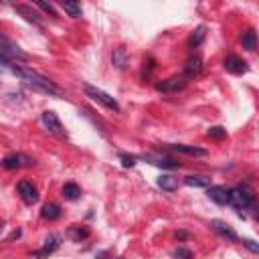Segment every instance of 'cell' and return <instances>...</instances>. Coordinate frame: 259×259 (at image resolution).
<instances>
[{
  "instance_id": "1",
  "label": "cell",
  "mask_w": 259,
  "mask_h": 259,
  "mask_svg": "<svg viewBox=\"0 0 259 259\" xmlns=\"http://www.w3.org/2000/svg\"><path fill=\"white\" fill-rule=\"evenodd\" d=\"M14 75H18L22 79V83L26 87H30L32 91H38V93H45V95H53V97H61V89L55 81H51L49 77L28 69V67H20V65H14L10 69Z\"/></svg>"
},
{
  "instance_id": "2",
  "label": "cell",
  "mask_w": 259,
  "mask_h": 259,
  "mask_svg": "<svg viewBox=\"0 0 259 259\" xmlns=\"http://www.w3.org/2000/svg\"><path fill=\"white\" fill-rule=\"evenodd\" d=\"M229 204H233L237 210L255 206V192L249 184H239L235 188H229Z\"/></svg>"
},
{
  "instance_id": "3",
  "label": "cell",
  "mask_w": 259,
  "mask_h": 259,
  "mask_svg": "<svg viewBox=\"0 0 259 259\" xmlns=\"http://www.w3.org/2000/svg\"><path fill=\"white\" fill-rule=\"evenodd\" d=\"M83 91H85V95H87L89 99L101 103L103 107H107V109H111V111H119V109H121L115 97H111L109 93H105V91H101V89H97V87H93V85H89V83L83 85Z\"/></svg>"
},
{
  "instance_id": "4",
  "label": "cell",
  "mask_w": 259,
  "mask_h": 259,
  "mask_svg": "<svg viewBox=\"0 0 259 259\" xmlns=\"http://www.w3.org/2000/svg\"><path fill=\"white\" fill-rule=\"evenodd\" d=\"M0 53H4L8 59H12L14 63H18V61H26L28 59V55L16 45V42H12L8 36H4V34H0Z\"/></svg>"
},
{
  "instance_id": "5",
  "label": "cell",
  "mask_w": 259,
  "mask_h": 259,
  "mask_svg": "<svg viewBox=\"0 0 259 259\" xmlns=\"http://www.w3.org/2000/svg\"><path fill=\"white\" fill-rule=\"evenodd\" d=\"M186 77L184 75H174V77H168L164 81H158L156 83V91H162V93H176L180 89L186 87Z\"/></svg>"
},
{
  "instance_id": "6",
  "label": "cell",
  "mask_w": 259,
  "mask_h": 259,
  "mask_svg": "<svg viewBox=\"0 0 259 259\" xmlns=\"http://www.w3.org/2000/svg\"><path fill=\"white\" fill-rule=\"evenodd\" d=\"M34 164V160L30 158V156H26V154H8V156H4L2 158V168L4 170H16V168H22V166H32Z\"/></svg>"
},
{
  "instance_id": "7",
  "label": "cell",
  "mask_w": 259,
  "mask_h": 259,
  "mask_svg": "<svg viewBox=\"0 0 259 259\" xmlns=\"http://www.w3.org/2000/svg\"><path fill=\"white\" fill-rule=\"evenodd\" d=\"M40 119H42V123H45V127H47L49 132H53V134H57V136H65V134H67V132H65V125L61 123L59 115H57L53 109L42 111Z\"/></svg>"
},
{
  "instance_id": "8",
  "label": "cell",
  "mask_w": 259,
  "mask_h": 259,
  "mask_svg": "<svg viewBox=\"0 0 259 259\" xmlns=\"http://www.w3.org/2000/svg\"><path fill=\"white\" fill-rule=\"evenodd\" d=\"M59 245H61V237H59V235H49V237L45 239L42 247L36 249V251H32V257H34V259H47L49 255H53V253L59 249Z\"/></svg>"
},
{
  "instance_id": "9",
  "label": "cell",
  "mask_w": 259,
  "mask_h": 259,
  "mask_svg": "<svg viewBox=\"0 0 259 259\" xmlns=\"http://www.w3.org/2000/svg\"><path fill=\"white\" fill-rule=\"evenodd\" d=\"M16 190H18V194H20V198H22L24 204H34L38 200V190L28 180H20L18 186H16Z\"/></svg>"
},
{
  "instance_id": "10",
  "label": "cell",
  "mask_w": 259,
  "mask_h": 259,
  "mask_svg": "<svg viewBox=\"0 0 259 259\" xmlns=\"http://www.w3.org/2000/svg\"><path fill=\"white\" fill-rule=\"evenodd\" d=\"M210 229L217 233V235H221L223 239H227V241H239V237H237V233H235V229L227 223V221H221V219H212L210 221Z\"/></svg>"
},
{
  "instance_id": "11",
  "label": "cell",
  "mask_w": 259,
  "mask_h": 259,
  "mask_svg": "<svg viewBox=\"0 0 259 259\" xmlns=\"http://www.w3.org/2000/svg\"><path fill=\"white\" fill-rule=\"evenodd\" d=\"M223 67H225V71L231 73V75H243V73L249 71L247 63H245L241 57H237V55H229V57L223 61Z\"/></svg>"
},
{
  "instance_id": "12",
  "label": "cell",
  "mask_w": 259,
  "mask_h": 259,
  "mask_svg": "<svg viewBox=\"0 0 259 259\" xmlns=\"http://www.w3.org/2000/svg\"><path fill=\"white\" fill-rule=\"evenodd\" d=\"M14 10H16V14H20L26 22H32V24H36V26H42L40 14H38L30 4H14Z\"/></svg>"
},
{
  "instance_id": "13",
  "label": "cell",
  "mask_w": 259,
  "mask_h": 259,
  "mask_svg": "<svg viewBox=\"0 0 259 259\" xmlns=\"http://www.w3.org/2000/svg\"><path fill=\"white\" fill-rule=\"evenodd\" d=\"M164 150L168 152H176V154H186V156H206L208 152L204 148H196V146H186V144H168V146H162Z\"/></svg>"
},
{
  "instance_id": "14",
  "label": "cell",
  "mask_w": 259,
  "mask_h": 259,
  "mask_svg": "<svg viewBox=\"0 0 259 259\" xmlns=\"http://www.w3.org/2000/svg\"><path fill=\"white\" fill-rule=\"evenodd\" d=\"M200 73H202V59L198 55L188 57L184 63V77L190 79V77H198Z\"/></svg>"
},
{
  "instance_id": "15",
  "label": "cell",
  "mask_w": 259,
  "mask_h": 259,
  "mask_svg": "<svg viewBox=\"0 0 259 259\" xmlns=\"http://www.w3.org/2000/svg\"><path fill=\"white\" fill-rule=\"evenodd\" d=\"M206 194H208V198L212 200V202H217V204H229V188L227 186H208V190H206Z\"/></svg>"
},
{
  "instance_id": "16",
  "label": "cell",
  "mask_w": 259,
  "mask_h": 259,
  "mask_svg": "<svg viewBox=\"0 0 259 259\" xmlns=\"http://www.w3.org/2000/svg\"><path fill=\"white\" fill-rule=\"evenodd\" d=\"M111 65H113L115 69H119V71H123V69L130 65V55H127L125 47L113 49V53H111Z\"/></svg>"
},
{
  "instance_id": "17",
  "label": "cell",
  "mask_w": 259,
  "mask_h": 259,
  "mask_svg": "<svg viewBox=\"0 0 259 259\" xmlns=\"http://www.w3.org/2000/svg\"><path fill=\"white\" fill-rule=\"evenodd\" d=\"M67 235H69V239H73L75 243H81V241L89 239L91 231H89V227H85V225H71V227L67 229Z\"/></svg>"
},
{
  "instance_id": "18",
  "label": "cell",
  "mask_w": 259,
  "mask_h": 259,
  "mask_svg": "<svg viewBox=\"0 0 259 259\" xmlns=\"http://www.w3.org/2000/svg\"><path fill=\"white\" fill-rule=\"evenodd\" d=\"M142 160L150 162L152 166H158V168H166V170H174V168H180V164L172 158H156V156H144Z\"/></svg>"
},
{
  "instance_id": "19",
  "label": "cell",
  "mask_w": 259,
  "mask_h": 259,
  "mask_svg": "<svg viewBox=\"0 0 259 259\" xmlns=\"http://www.w3.org/2000/svg\"><path fill=\"white\" fill-rule=\"evenodd\" d=\"M186 186H194V188H208L210 186V176L206 174H190L184 178Z\"/></svg>"
},
{
  "instance_id": "20",
  "label": "cell",
  "mask_w": 259,
  "mask_h": 259,
  "mask_svg": "<svg viewBox=\"0 0 259 259\" xmlns=\"http://www.w3.org/2000/svg\"><path fill=\"white\" fill-rule=\"evenodd\" d=\"M61 214H63V210H61V206L57 202H47L42 206V210H40V217L47 219V221H59Z\"/></svg>"
},
{
  "instance_id": "21",
  "label": "cell",
  "mask_w": 259,
  "mask_h": 259,
  "mask_svg": "<svg viewBox=\"0 0 259 259\" xmlns=\"http://www.w3.org/2000/svg\"><path fill=\"white\" fill-rule=\"evenodd\" d=\"M241 45H243V49L249 51V53H253V51L257 49V34H255V28H249V30H245V32L241 34Z\"/></svg>"
},
{
  "instance_id": "22",
  "label": "cell",
  "mask_w": 259,
  "mask_h": 259,
  "mask_svg": "<svg viewBox=\"0 0 259 259\" xmlns=\"http://www.w3.org/2000/svg\"><path fill=\"white\" fill-rule=\"evenodd\" d=\"M204 36H206V26L204 24H200V26H196L194 30H192V34L188 36V49H196L202 40H204Z\"/></svg>"
},
{
  "instance_id": "23",
  "label": "cell",
  "mask_w": 259,
  "mask_h": 259,
  "mask_svg": "<svg viewBox=\"0 0 259 259\" xmlns=\"http://www.w3.org/2000/svg\"><path fill=\"white\" fill-rule=\"evenodd\" d=\"M158 186H160L162 190H166V192H174V190L178 188V178L172 176V174H162V176L158 178Z\"/></svg>"
},
{
  "instance_id": "24",
  "label": "cell",
  "mask_w": 259,
  "mask_h": 259,
  "mask_svg": "<svg viewBox=\"0 0 259 259\" xmlns=\"http://www.w3.org/2000/svg\"><path fill=\"white\" fill-rule=\"evenodd\" d=\"M61 8H63L71 18H79V16L83 14L81 4H79V2H75V0H63V2H61Z\"/></svg>"
},
{
  "instance_id": "25",
  "label": "cell",
  "mask_w": 259,
  "mask_h": 259,
  "mask_svg": "<svg viewBox=\"0 0 259 259\" xmlns=\"http://www.w3.org/2000/svg\"><path fill=\"white\" fill-rule=\"evenodd\" d=\"M61 194H63V198H67V200H77V198L81 196V188H79L75 182H67V184H63Z\"/></svg>"
},
{
  "instance_id": "26",
  "label": "cell",
  "mask_w": 259,
  "mask_h": 259,
  "mask_svg": "<svg viewBox=\"0 0 259 259\" xmlns=\"http://www.w3.org/2000/svg\"><path fill=\"white\" fill-rule=\"evenodd\" d=\"M208 138H212V140H225L227 138V130L223 127V125H212V127H208Z\"/></svg>"
},
{
  "instance_id": "27",
  "label": "cell",
  "mask_w": 259,
  "mask_h": 259,
  "mask_svg": "<svg viewBox=\"0 0 259 259\" xmlns=\"http://www.w3.org/2000/svg\"><path fill=\"white\" fill-rule=\"evenodd\" d=\"M117 158H119V162H121L123 168H134L136 166V160H138L136 156H130V154H123V152H119Z\"/></svg>"
},
{
  "instance_id": "28",
  "label": "cell",
  "mask_w": 259,
  "mask_h": 259,
  "mask_svg": "<svg viewBox=\"0 0 259 259\" xmlns=\"http://www.w3.org/2000/svg\"><path fill=\"white\" fill-rule=\"evenodd\" d=\"M174 259H192V251L190 249H186V247H178V249H174Z\"/></svg>"
},
{
  "instance_id": "29",
  "label": "cell",
  "mask_w": 259,
  "mask_h": 259,
  "mask_svg": "<svg viewBox=\"0 0 259 259\" xmlns=\"http://www.w3.org/2000/svg\"><path fill=\"white\" fill-rule=\"evenodd\" d=\"M34 6H36V8H40L42 12H47V14H51L53 18H57V16H59V14H57V10L53 8V4H47V2H34Z\"/></svg>"
},
{
  "instance_id": "30",
  "label": "cell",
  "mask_w": 259,
  "mask_h": 259,
  "mask_svg": "<svg viewBox=\"0 0 259 259\" xmlns=\"http://www.w3.org/2000/svg\"><path fill=\"white\" fill-rule=\"evenodd\" d=\"M241 243H243V245H245V247H247L251 253H259V245H257L253 239H243Z\"/></svg>"
},
{
  "instance_id": "31",
  "label": "cell",
  "mask_w": 259,
  "mask_h": 259,
  "mask_svg": "<svg viewBox=\"0 0 259 259\" xmlns=\"http://www.w3.org/2000/svg\"><path fill=\"white\" fill-rule=\"evenodd\" d=\"M176 239H180V241L190 239V233H186V231H178V233H176Z\"/></svg>"
},
{
  "instance_id": "32",
  "label": "cell",
  "mask_w": 259,
  "mask_h": 259,
  "mask_svg": "<svg viewBox=\"0 0 259 259\" xmlns=\"http://www.w3.org/2000/svg\"><path fill=\"white\" fill-rule=\"evenodd\" d=\"M0 231H2V221H0Z\"/></svg>"
}]
</instances>
